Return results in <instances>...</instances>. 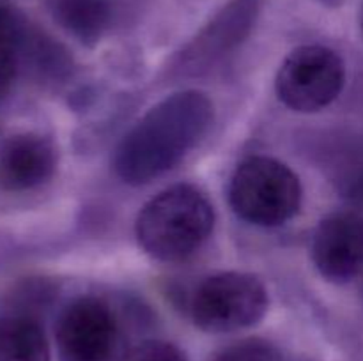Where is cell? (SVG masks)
<instances>
[{"label":"cell","mask_w":363,"mask_h":361,"mask_svg":"<svg viewBox=\"0 0 363 361\" xmlns=\"http://www.w3.org/2000/svg\"><path fill=\"white\" fill-rule=\"evenodd\" d=\"M215 119L208 94L186 88L156 103L124 134L113 156L116 173L131 186L158 179L186 158Z\"/></svg>","instance_id":"6da1fadb"},{"label":"cell","mask_w":363,"mask_h":361,"mask_svg":"<svg viewBox=\"0 0 363 361\" xmlns=\"http://www.w3.org/2000/svg\"><path fill=\"white\" fill-rule=\"evenodd\" d=\"M215 227V209L191 184L160 191L140 209L135 234L142 250L162 262H181L197 253Z\"/></svg>","instance_id":"7a4b0ae2"},{"label":"cell","mask_w":363,"mask_h":361,"mask_svg":"<svg viewBox=\"0 0 363 361\" xmlns=\"http://www.w3.org/2000/svg\"><path fill=\"white\" fill-rule=\"evenodd\" d=\"M229 202L233 211L250 225L280 227L298 214L303 188L286 163L269 156H252L230 177Z\"/></svg>","instance_id":"3957f363"},{"label":"cell","mask_w":363,"mask_h":361,"mask_svg":"<svg viewBox=\"0 0 363 361\" xmlns=\"http://www.w3.org/2000/svg\"><path fill=\"white\" fill-rule=\"evenodd\" d=\"M268 304V290L257 276L240 271L216 273L195 289L190 317L206 333H233L257 324Z\"/></svg>","instance_id":"277c9868"},{"label":"cell","mask_w":363,"mask_h":361,"mask_svg":"<svg viewBox=\"0 0 363 361\" xmlns=\"http://www.w3.org/2000/svg\"><path fill=\"white\" fill-rule=\"evenodd\" d=\"M346 84L344 60L332 48L305 45L280 64L275 91L287 108L312 113L332 105Z\"/></svg>","instance_id":"5b68a950"},{"label":"cell","mask_w":363,"mask_h":361,"mask_svg":"<svg viewBox=\"0 0 363 361\" xmlns=\"http://www.w3.org/2000/svg\"><path fill=\"white\" fill-rule=\"evenodd\" d=\"M57 343L66 361H108L117 343V322L105 301L78 297L57 322Z\"/></svg>","instance_id":"8992f818"},{"label":"cell","mask_w":363,"mask_h":361,"mask_svg":"<svg viewBox=\"0 0 363 361\" xmlns=\"http://www.w3.org/2000/svg\"><path fill=\"white\" fill-rule=\"evenodd\" d=\"M312 262L323 278L347 283L363 271V218L340 211L326 216L315 229Z\"/></svg>","instance_id":"52a82bcc"},{"label":"cell","mask_w":363,"mask_h":361,"mask_svg":"<svg viewBox=\"0 0 363 361\" xmlns=\"http://www.w3.org/2000/svg\"><path fill=\"white\" fill-rule=\"evenodd\" d=\"M261 0H230L181 53L183 69H202L220 60L248 35Z\"/></svg>","instance_id":"ba28073f"},{"label":"cell","mask_w":363,"mask_h":361,"mask_svg":"<svg viewBox=\"0 0 363 361\" xmlns=\"http://www.w3.org/2000/svg\"><path fill=\"white\" fill-rule=\"evenodd\" d=\"M57 166L55 145L35 133L16 134L6 144L0 158L4 186L27 191L52 179Z\"/></svg>","instance_id":"9c48e42d"},{"label":"cell","mask_w":363,"mask_h":361,"mask_svg":"<svg viewBox=\"0 0 363 361\" xmlns=\"http://www.w3.org/2000/svg\"><path fill=\"white\" fill-rule=\"evenodd\" d=\"M55 20L78 41L94 45L113 21L112 0H52Z\"/></svg>","instance_id":"30bf717a"},{"label":"cell","mask_w":363,"mask_h":361,"mask_svg":"<svg viewBox=\"0 0 363 361\" xmlns=\"http://www.w3.org/2000/svg\"><path fill=\"white\" fill-rule=\"evenodd\" d=\"M0 361H50L43 326L28 314L0 319Z\"/></svg>","instance_id":"8fae6325"},{"label":"cell","mask_w":363,"mask_h":361,"mask_svg":"<svg viewBox=\"0 0 363 361\" xmlns=\"http://www.w3.org/2000/svg\"><path fill=\"white\" fill-rule=\"evenodd\" d=\"M27 28L16 11L0 4V98L9 92L23 60Z\"/></svg>","instance_id":"7c38bea8"},{"label":"cell","mask_w":363,"mask_h":361,"mask_svg":"<svg viewBox=\"0 0 363 361\" xmlns=\"http://www.w3.org/2000/svg\"><path fill=\"white\" fill-rule=\"evenodd\" d=\"M213 361H284V356L268 340L245 338L220 350Z\"/></svg>","instance_id":"4fadbf2b"},{"label":"cell","mask_w":363,"mask_h":361,"mask_svg":"<svg viewBox=\"0 0 363 361\" xmlns=\"http://www.w3.org/2000/svg\"><path fill=\"white\" fill-rule=\"evenodd\" d=\"M124 361H188V357L174 343L151 340L135 347Z\"/></svg>","instance_id":"5bb4252c"},{"label":"cell","mask_w":363,"mask_h":361,"mask_svg":"<svg viewBox=\"0 0 363 361\" xmlns=\"http://www.w3.org/2000/svg\"><path fill=\"white\" fill-rule=\"evenodd\" d=\"M362 30H363V13H362Z\"/></svg>","instance_id":"9a60e30c"}]
</instances>
